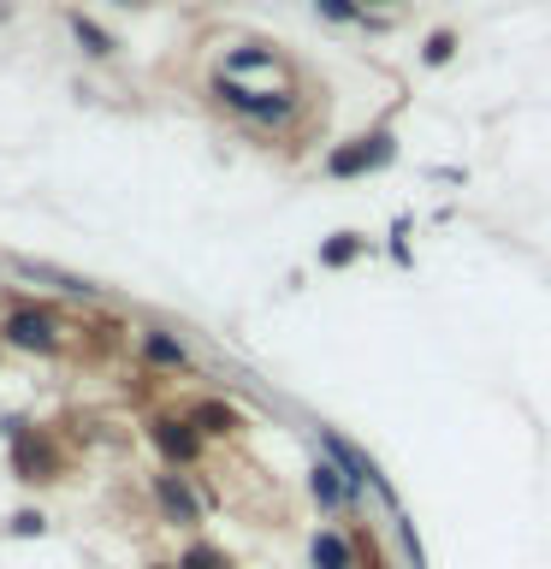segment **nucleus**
I'll return each instance as SVG.
<instances>
[{"mask_svg":"<svg viewBox=\"0 0 551 569\" xmlns=\"http://www.w3.org/2000/svg\"><path fill=\"white\" fill-rule=\"evenodd\" d=\"M320 457H327L332 462V469L338 475H344L350 480V492H355V505H362V492H380V498H391V487H385V475L380 469H373V457L362 451V445H350L344 433H338V427H320Z\"/></svg>","mask_w":551,"mask_h":569,"instance_id":"nucleus-1","label":"nucleus"},{"mask_svg":"<svg viewBox=\"0 0 551 569\" xmlns=\"http://www.w3.org/2000/svg\"><path fill=\"white\" fill-rule=\"evenodd\" d=\"M213 96H220L226 107H238L243 119H256V124H284V119H297V96H284V89H256V83H238V78H213Z\"/></svg>","mask_w":551,"mask_h":569,"instance_id":"nucleus-2","label":"nucleus"},{"mask_svg":"<svg viewBox=\"0 0 551 569\" xmlns=\"http://www.w3.org/2000/svg\"><path fill=\"white\" fill-rule=\"evenodd\" d=\"M391 154H398V142H391L385 131H373V137H362V142H350V149H338V154L327 160V172H332V178H362V172H373V167H385Z\"/></svg>","mask_w":551,"mask_h":569,"instance_id":"nucleus-3","label":"nucleus"},{"mask_svg":"<svg viewBox=\"0 0 551 569\" xmlns=\"http://www.w3.org/2000/svg\"><path fill=\"white\" fill-rule=\"evenodd\" d=\"M149 433H154V445H160V451H167L172 462H196V457H202V433H196V421H172V416H160V421L149 427Z\"/></svg>","mask_w":551,"mask_h":569,"instance_id":"nucleus-4","label":"nucleus"},{"mask_svg":"<svg viewBox=\"0 0 551 569\" xmlns=\"http://www.w3.org/2000/svg\"><path fill=\"white\" fill-rule=\"evenodd\" d=\"M309 492H314V505H320V510H327V516H338V510H350V505H355V492H350V480H344V475H338V469H332V462H327V457H320V462H314V469H309Z\"/></svg>","mask_w":551,"mask_h":569,"instance_id":"nucleus-5","label":"nucleus"},{"mask_svg":"<svg viewBox=\"0 0 551 569\" xmlns=\"http://www.w3.org/2000/svg\"><path fill=\"white\" fill-rule=\"evenodd\" d=\"M7 338L18 350H53V315L48 309H18V315H7Z\"/></svg>","mask_w":551,"mask_h":569,"instance_id":"nucleus-6","label":"nucleus"},{"mask_svg":"<svg viewBox=\"0 0 551 569\" xmlns=\"http://www.w3.org/2000/svg\"><path fill=\"white\" fill-rule=\"evenodd\" d=\"M154 498H160V510H167L172 522H202V505L190 498V487L178 475H154Z\"/></svg>","mask_w":551,"mask_h":569,"instance_id":"nucleus-7","label":"nucleus"},{"mask_svg":"<svg viewBox=\"0 0 551 569\" xmlns=\"http://www.w3.org/2000/svg\"><path fill=\"white\" fill-rule=\"evenodd\" d=\"M309 563L314 569H355V546L344 540V533H314V540H309Z\"/></svg>","mask_w":551,"mask_h":569,"instance_id":"nucleus-8","label":"nucleus"},{"mask_svg":"<svg viewBox=\"0 0 551 569\" xmlns=\"http://www.w3.org/2000/svg\"><path fill=\"white\" fill-rule=\"evenodd\" d=\"M18 273L24 279H48L53 291H66V297H96V284L78 279V273H60V267H36V261H18Z\"/></svg>","mask_w":551,"mask_h":569,"instance_id":"nucleus-9","label":"nucleus"},{"mask_svg":"<svg viewBox=\"0 0 551 569\" xmlns=\"http://www.w3.org/2000/svg\"><path fill=\"white\" fill-rule=\"evenodd\" d=\"M142 356H149L154 368H184L190 362V350L178 345L172 332H142Z\"/></svg>","mask_w":551,"mask_h":569,"instance_id":"nucleus-10","label":"nucleus"},{"mask_svg":"<svg viewBox=\"0 0 551 569\" xmlns=\"http://www.w3.org/2000/svg\"><path fill=\"white\" fill-rule=\"evenodd\" d=\"M196 433H231V427H238V409L231 403H196Z\"/></svg>","mask_w":551,"mask_h":569,"instance_id":"nucleus-11","label":"nucleus"},{"mask_svg":"<svg viewBox=\"0 0 551 569\" xmlns=\"http://www.w3.org/2000/svg\"><path fill=\"white\" fill-rule=\"evenodd\" d=\"M355 256H362V238H350V231H338V238L320 243V267H350Z\"/></svg>","mask_w":551,"mask_h":569,"instance_id":"nucleus-12","label":"nucleus"},{"mask_svg":"<svg viewBox=\"0 0 551 569\" xmlns=\"http://www.w3.org/2000/svg\"><path fill=\"white\" fill-rule=\"evenodd\" d=\"M71 30H78V42L89 48V53H113V36H107L101 24H89V18L78 12V18H71Z\"/></svg>","mask_w":551,"mask_h":569,"instance_id":"nucleus-13","label":"nucleus"},{"mask_svg":"<svg viewBox=\"0 0 551 569\" xmlns=\"http://www.w3.org/2000/svg\"><path fill=\"white\" fill-rule=\"evenodd\" d=\"M391 528H398V540H403V558H409V569H427V551H421V540H415V528H409V516H403V510L391 516Z\"/></svg>","mask_w":551,"mask_h":569,"instance_id":"nucleus-14","label":"nucleus"},{"mask_svg":"<svg viewBox=\"0 0 551 569\" xmlns=\"http://www.w3.org/2000/svg\"><path fill=\"white\" fill-rule=\"evenodd\" d=\"M451 53H457V36L451 30H433V36H427V48H421V60L427 66H444Z\"/></svg>","mask_w":551,"mask_h":569,"instance_id":"nucleus-15","label":"nucleus"},{"mask_svg":"<svg viewBox=\"0 0 551 569\" xmlns=\"http://www.w3.org/2000/svg\"><path fill=\"white\" fill-rule=\"evenodd\" d=\"M314 12L332 24H350V18H362V0H314Z\"/></svg>","mask_w":551,"mask_h":569,"instance_id":"nucleus-16","label":"nucleus"},{"mask_svg":"<svg viewBox=\"0 0 551 569\" xmlns=\"http://www.w3.org/2000/svg\"><path fill=\"white\" fill-rule=\"evenodd\" d=\"M178 569H231V563H226V551H213V546H190Z\"/></svg>","mask_w":551,"mask_h":569,"instance_id":"nucleus-17","label":"nucleus"},{"mask_svg":"<svg viewBox=\"0 0 551 569\" xmlns=\"http://www.w3.org/2000/svg\"><path fill=\"white\" fill-rule=\"evenodd\" d=\"M12 528H18V533H42V516L24 510V516H12Z\"/></svg>","mask_w":551,"mask_h":569,"instance_id":"nucleus-18","label":"nucleus"},{"mask_svg":"<svg viewBox=\"0 0 551 569\" xmlns=\"http://www.w3.org/2000/svg\"><path fill=\"white\" fill-rule=\"evenodd\" d=\"M154 569H167V563H154Z\"/></svg>","mask_w":551,"mask_h":569,"instance_id":"nucleus-19","label":"nucleus"}]
</instances>
